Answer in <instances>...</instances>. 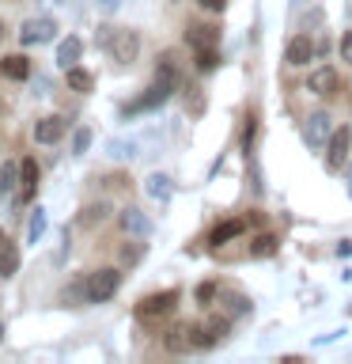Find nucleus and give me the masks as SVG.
<instances>
[{
	"label": "nucleus",
	"instance_id": "obj_1",
	"mask_svg": "<svg viewBox=\"0 0 352 364\" xmlns=\"http://www.w3.org/2000/svg\"><path fill=\"white\" fill-rule=\"evenodd\" d=\"M99 46L106 50L118 65H133L141 53V38L129 27H99Z\"/></svg>",
	"mask_w": 352,
	"mask_h": 364
},
{
	"label": "nucleus",
	"instance_id": "obj_2",
	"mask_svg": "<svg viewBox=\"0 0 352 364\" xmlns=\"http://www.w3.org/2000/svg\"><path fill=\"white\" fill-rule=\"evenodd\" d=\"M175 84H178V80L155 76V84L148 87L141 99H133V102H129V107H125L121 114H125V118H133V114H152V110H159V107H163V102L170 99V91H175Z\"/></svg>",
	"mask_w": 352,
	"mask_h": 364
},
{
	"label": "nucleus",
	"instance_id": "obj_3",
	"mask_svg": "<svg viewBox=\"0 0 352 364\" xmlns=\"http://www.w3.org/2000/svg\"><path fill=\"white\" fill-rule=\"evenodd\" d=\"M87 304H106L114 292L121 289V273L118 269H95V273H87Z\"/></svg>",
	"mask_w": 352,
	"mask_h": 364
},
{
	"label": "nucleus",
	"instance_id": "obj_4",
	"mask_svg": "<svg viewBox=\"0 0 352 364\" xmlns=\"http://www.w3.org/2000/svg\"><path fill=\"white\" fill-rule=\"evenodd\" d=\"M175 304H178V289L152 292V296H144V300L136 304V318H141V323H155V318H163V315L175 311Z\"/></svg>",
	"mask_w": 352,
	"mask_h": 364
},
{
	"label": "nucleus",
	"instance_id": "obj_5",
	"mask_svg": "<svg viewBox=\"0 0 352 364\" xmlns=\"http://www.w3.org/2000/svg\"><path fill=\"white\" fill-rule=\"evenodd\" d=\"M57 38V23L50 16H34V19H23L19 27V42L23 46H45Z\"/></svg>",
	"mask_w": 352,
	"mask_h": 364
},
{
	"label": "nucleus",
	"instance_id": "obj_6",
	"mask_svg": "<svg viewBox=\"0 0 352 364\" xmlns=\"http://www.w3.org/2000/svg\"><path fill=\"white\" fill-rule=\"evenodd\" d=\"M307 91H314V95H322V99H334L337 91H341V76H337V68L334 65H318L311 80H307Z\"/></svg>",
	"mask_w": 352,
	"mask_h": 364
},
{
	"label": "nucleus",
	"instance_id": "obj_7",
	"mask_svg": "<svg viewBox=\"0 0 352 364\" xmlns=\"http://www.w3.org/2000/svg\"><path fill=\"white\" fill-rule=\"evenodd\" d=\"M303 136H307V144H311V148L329 144V136H334V118H329L326 110H314L311 118H307V125H303Z\"/></svg>",
	"mask_w": 352,
	"mask_h": 364
},
{
	"label": "nucleus",
	"instance_id": "obj_8",
	"mask_svg": "<svg viewBox=\"0 0 352 364\" xmlns=\"http://www.w3.org/2000/svg\"><path fill=\"white\" fill-rule=\"evenodd\" d=\"M227 330H231V318H227V315H212V318H204V323L197 326V346H201V349L220 346V341L227 338Z\"/></svg>",
	"mask_w": 352,
	"mask_h": 364
},
{
	"label": "nucleus",
	"instance_id": "obj_9",
	"mask_svg": "<svg viewBox=\"0 0 352 364\" xmlns=\"http://www.w3.org/2000/svg\"><path fill=\"white\" fill-rule=\"evenodd\" d=\"M163 346H167L170 353L201 349V346H197V326H193V323H178V326H170V330H167V338H163Z\"/></svg>",
	"mask_w": 352,
	"mask_h": 364
},
{
	"label": "nucleus",
	"instance_id": "obj_10",
	"mask_svg": "<svg viewBox=\"0 0 352 364\" xmlns=\"http://www.w3.org/2000/svg\"><path fill=\"white\" fill-rule=\"evenodd\" d=\"M348 144H352V129L341 125V129L329 136V152H326V167L329 171H341V164L348 159Z\"/></svg>",
	"mask_w": 352,
	"mask_h": 364
},
{
	"label": "nucleus",
	"instance_id": "obj_11",
	"mask_svg": "<svg viewBox=\"0 0 352 364\" xmlns=\"http://www.w3.org/2000/svg\"><path fill=\"white\" fill-rule=\"evenodd\" d=\"M318 53V46L307 38V34H295V38L284 46V61L295 65V68H303V65H311V57Z\"/></svg>",
	"mask_w": 352,
	"mask_h": 364
},
{
	"label": "nucleus",
	"instance_id": "obj_12",
	"mask_svg": "<svg viewBox=\"0 0 352 364\" xmlns=\"http://www.w3.org/2000/svg\"><path fill=\"white\" fill-rule=\"evenodd\" d=\"M34 190H38V164L27 156L19 164V198H16V209H23V205L34 198Z\"/></svg>",
	"mask_w": 352,
	"mask_h": 364
},
{
	"label": "nucleus",
	"instance_id": "obj_13",
	"mask_svg": "<svg viewBox=\"0 0 352 364\" xmlns=\"http://www.w3.org/2000/svg\"><path fill=\"white\" fill-rule=\"evenodd\" d=\"M121 232L133 235V239H148V235H152V220L144 216V209L129 205V209H121Z\"/></svg>",
	"mask_w": 352,
	"mask_h": 364
},
{
	"label": "nucleus",
	"instance_id": "obj_14",
	"mask_svg": "<svg viewBox=\"0 0 352 364\" xmlns=\"http://www.w3.org/2000/svg\"><path fill=\"white\" fill-rule=\"evenodd\" d=\"M68 122L61 118V114H50V118H38V125H34V141L38 144H57L65 136Z\"/></svg>",
	"mask_w": 352,
	"mask_h": 364
},
{
	"label": "nucleus",
	"instance_id": "obj_15",
	"mask_svg": "<svg viewBox=\"0 0 352 364\" xmlns=\"http://www.w3.org/2000/svg\"><path fill=\"white\" fill-rule=\"evenodd\" d=\"M186 42L193 50H212V46H220V27H212V23H193V27H186Z\"/></svg>",
	"mask_w": 352,
	"mask_h": 364
},
{
	"label": "nucleus",
	"instance_id": "obj_16",
	"mask_svg": "<svg viewBox=\"0 0 352 364\" xmlns=\"http://www.w3.org/2000/svg\"><path fill=\"white\" fill-rule=\"evenodd\" d=\"M250 228L246 216H235V220H224V224H216L212 228V235H209V243L212 247H224V243H231V239H238Z\"/></svg>",
	"mask_w": 352,
	"mask_h": 364
},
{
	"label": "nucleus",
	"instance_id": "obj_17",
	"mask_svg": "<svg viewBox=\"0 0 352 364\" xmlns=\"http://www.w3.org/2000/svg\"><path fill=\"white\" fill-rule=\"evenodd\" d=\"M0 76L4 80H16V84H23V80L31 76V61L23 53H8L4 61H0Z\"/></svg>",
	"mask_w": 352,
	"mask_h": 364
},
{
	"label": "nucleus",
	"instance_id": "obj_18",
	"mask_svg": "<svg viewBox=\"0 0 352 364\" xmlns=\"http://www.w3.org/2000/svg\"><path fill=\"white\" fill-rule=\"evenodd\" d=\"M79 53H84V42H79L76 34H68V38H61V46H57V65L72 68L79 61Z\"/></svg>",
	"mask_w": 352,
	"mask_h": 364
},
{
	"label": "nucleus",
	"instance_id": "obj_19",
	"mask_svg": "<svg viewBox=\"0 0 352 364\" xmlns=\"http://www.w3.org/2000/svg\"><path fill=\"white\" fill-rule=\"evenodd\" d=\"M144 193L152 201H170V193H175V182H170L167 175H148L144 178Z\"/></svg>",
	"mask_w": 352,
	"mask_h": 364
},
{
	"label": "nucleus",
	"instance_id": "obj_20",
	"mask_svg": "<svg viewBox=\"0 0 352 364\" xmlns=\"http://www.w3.org/2000/svg\"><path fill=\"white\" fill-rule=\"evenodd\" d=\"M65 80H68V87H72V91H79V95H87V91L91 87H95V76H91L87 73V68H65Z\"/></svg>",
	"mask_w": 352,
	"mask_h": 364
},
{
	"label": "nucleus",
	"instance_id": "obj_21",
	"mask_svg": "<svg viewBox=\"0 0 352 364\" xmlns=\"http://www.w3.org/2000/svg\"><path fill=\"white\" fill-rule=\"evenodd\" d=\"M16 269H19V247L4 243L0 247V277H16Z\"/></svg>",
	"mask_w": 352,
	"mask_h": 364
},
{
	"label": "nucleus",
	"instance_id": "obj_22",
	"mask_svg": "<svg viewBox=\"0 0 352 364\" xmlns=\"http://www.w3.org/2000/svg\"><path fill=\"white\" fill-rule=\"evenodd\" d=\"M277 247H280V239L277 235H258L254 243H250V258H269V255H277Z\"/></svg>",
	"mask_w": 352,
	"mask_h": 364
},
{
	"label": "nucleus",
	"instance_id": "obj_23",
	"mask_svg": "<svg viewBox=\"0 0 352 364\" xmlns=\"http://www.w3.org/2000/svg\"><path fill=\"white\" fill-rule=\"evenodd\" d=\"M45 232V209H31V224H27V247L38 243Z\"/></svg>",
	"mask_w": 352,
	"mask_h": 364
},
{
	"label": "nucleus",
	"instance_id": "obj_24",
	"mask_svg": "<svg viewBox=\"0 0 352 364\" xmlns=\"http://www.w3.org/2000/svg\"><path fill=\"white\" fill-rule=\"evenodd\" d=\"M19 186V164H4L0 167V193H11Z\"/></svg>",
	"mask_w": 352,
	"mask_h": 364
},
{
	"label": "nucleus",
	"instance_id": "obj_25",
	"mask_svg": "<svg viewBox=\"0 0 352 364\" xmlns=\"http://www.w3.org/2000/svg\"><path fill=\"white\" fill-rule=\"evenodd\" d=\"M106 156L110 159H133L136 156V141H110L106 144Z\"/></svg>",
	"mask_w": 352,
	"mask_h": 364
},
{
	"label": "nucleus",
	"instance_id": "obj_26",
	"mask_svg": "<svg viewBox=\"0 0 352 364\" xmlns=\"http://www.w3.org/2000/svg\"><path fill=\"white\" fill-rule=\"evenodd\" d=\"M106 213H110V209H106L102 201H99V205H87V209L79 213V224H84V228H91V224H102V220H106Z\"/></svg>",
	"mask_w": 352,
	"mask_h": 364
},
{
	"label": "nucleus",
	"instance_id": "obj_27",
	"mask_svg": "<svg viewBox=\"0 0 352 364\" xmlns=\"http://www.w3.org/2000/svg\"><path fill=\"white\" fill-rule=\"evenodd\" d=\"M216 65H220V53H216V46H212V50H197V68H201V73H212Z\"/></svg>",
	"mask_w": 352,
	"mask_h": 364
},
{
	"label": "nucleus",
	"instance_id": "obj_28",
	"mask_svg": "<svg viewBox=\"0 0 352 364\" xmlns=\"http://www.w3.org/2000/svg\"><path fill=\"white\" fill-rule=\"evenodd\" d=\"M250 307H254V304H250L246 296H231V300H227V318H235V315H246Z\"/></svg>",
	"mask_w": 352,
	"mask_h": 364
},
{
	"label": "nucleus",
	"instance_id": "obj_29",
	"mask_svg": "<svg viewBox=\"0 0 352 364\" xmlns=\"http://www.w3.org/2000/svg\"><path fill=\"white\" fill-rule=\"evenodd\" d=\"M216 296H220V284H216V281H204V284H197V304H212Z\"/></svg>",
	"mask_w": 352,
	"mask_h": 364
},
{
	"label": "nucleus",
	"instance_id": "obj_30",
	"mask_svg": "<svg viewBox=\"0 0 352 364\" xmlns=\"http://www.w3.org/2000/svg\"><path fill=\"white\" fill-rule=\"evenodd\" d=\"M87 148H91V129L84 125V129H76V136H72V152H76V156H84Z\"/></svg>",
	"mask_w": 352,
	"mask_h": 364
},
{
	"label": "nucleus",
	"instance_id": "obj_31",
	"mask_svg": "<svg viewBox=\"0 0 352 364\" xmlns=\"http://www.w3.org/2000/svg\"><path fill=\"white\" fill-rule=\"evenodd\" d=\"M254 133H258V118H254V114H246V129H243V148H246V156H250V148H254Z\"/></svg>",
	"mask_w": 352,
	"mask_h": 364
},
{
	"label": "nucleus",
	"instance_id": "obj_32",
	"mask_svg": "<svg viewBox=\"0 0 352 364\" xmlns=\"http://www.w3.org/2000/svg\"><path fill=\"white\" fill-rule=\"evenodd\" d=\"M141 258H144V243L121 247V262H129V266H133V262H141Z\"/></svg>",
	"mask_w": 352,
	"mask_h": 364
},
{
	"label": "nucleus",
	"instance_id": "obj_33",
	"mask_svg": "<svg viewBox=\"0 0 352 364\" xmlns=\"http://www.w3.org/2000/svg\"><path fill=\"white\" fill-rule=\"evenodd\" d=\"M341 61H352V31L341 34Z\"/></svg>",
	"mask_w": 352,
	"mask_h": 364
},
{
	"label": "nucleus",
	"instance_id": "obj_34",
	"mask_svg": "<svg viewBox=\"0 0 352 364\" xmlns=\"http://www.w3.org/2000/svg\"><path fill=\"white\" fill-rule=\"evenodd\" d=\"M352 255V239H341L337 243V258H348Z\"/></svg>",
	"mask_w": 352,
	"mask_h": 364
},
{
	"label": "nucleus",
	"instance_id": "obj_35",
	"mask_svg": "<svg viewBox=\"0 0 352 364\" xmlns=\"http://www.w3.org/2000/svg\"><path fill=\"white\" fill-rule=\"evenodd\" d=\"M201 8H209V11H224V8H227V0H201Z\"/></svg>",
	"mask_w": 352,
	"mask_h": 364
},
{
	"label": "nucleus",
	"instance_id": "obj_36",
	"mask_svg": "<svg viewBox=\"0 0 352 364\" xmlns=\"http://www.w3.org/2000/svg\"><path fill=\"white\" fill-rule=\"evenodd\" d=\"M95 4H99L102 11H118V4H121V0H95Z\"/></svg>",
	"mask_w": 352,
	"mask_h": 364
},
{
	"label": "nucleus",
	"instance_id": "obj_37",
	"mask_svg": "<svg viewBox=\"0 0 352 364\" xmlns=\"http://www.w3.org/2000/svg\"><path fill=\"white\" fill-rule=\"evenodd\" d=\"M288 4H292L295 11H299V8H307V4H311V0H288Z\"/></svg>",
	"mask_w": 352,
	"mask_h": 364
},
{
	"label": "nucleus",
	"instance_id": "obj_38",
	"mask_svg": "<svg viewBox=\"0 0 352 364\" xmlns=\"http://www.w3.org/2000/svg\"><path fill=\"white\" fill-rule=\"evenodd\" d=\"M348 193H352V164H348Z\"/></svg>",
	"mask_w": 352,
	"mask_h": 364
},
{
	"label": "nucleus",
	"instance_id": "obj_39",
	"mask_svg": "<svg viewBox=\"0 0 352 364\" xmlns=\"http://www.w3.org/2000/svg\"><path fill=\"white\" fill-rule=\"evenodd\" d=\"M42 4H65V0H42Z\"/></svg>",
	"mask_w": 352,
	"mask_h": 364
},
{
	"label": "nucleus",
	"instance_id": "obj_40",
	"mask_svg": "<svg viewBox=\"0 0 352 364\" xmlns=\"http://www.w3.org/2000/svg\"><path fill=\"white\" fill-rule=\"evenodd\" d=\"M0 42H4V23H0Z\"/></svg>",
	"mask_w": 352,
	"mask_h": 364
},
{
	"label": "nucleus",
	"instance_id": "obj_41",
	"mask_svg": "<svg viewBox=\"0 0 352 364\" xmlns=\"http://www.w3.org/2000/svg\"><path fill=\"white\" fill-rule=\"evenodd\" d=\"M4 243H8V239H4V232H0V247H4Z\"/></svg>",
	"mask_w": 352,
	"mask_h": 364
},
{
	"label": "nucleus",
	"instance_id": "obj_42",
	"mask_svg": "<svg viewBox=\"0 0 352 364\" xmlns=\"http://www.w3.org/2000/svg\"><path fill=\"white\" fill-rule=\"evenodd\" d=\"M0 338H4V326H0Z\"/></svg>",
	"mask_w": 352,
	"mask_h": 364
}]
</instances>
